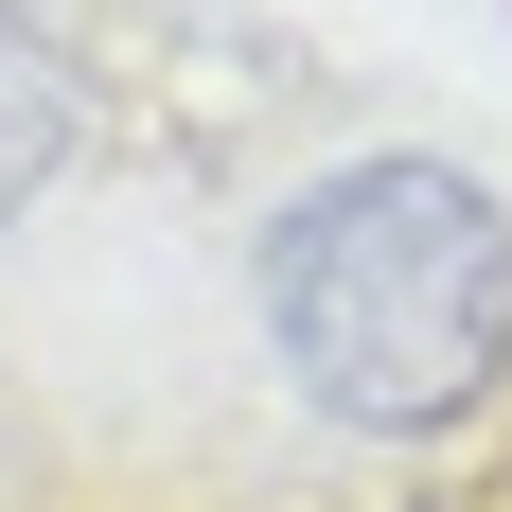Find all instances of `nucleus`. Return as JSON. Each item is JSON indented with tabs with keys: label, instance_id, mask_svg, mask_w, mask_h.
<instances>
[{
	"label": "nucleus",
	"instance_id": "f257e3e1",
	"mask_svg": "<svg viewBox=\"0 0 512 512\" xmlns=\"http://www.w3.org/2000/svg\"><path fill=\"white\" fill-rule=\"evenodd\" d=\"M265 354L318 424L354 442H442L460 407H495L512 371V212L477 195L460 159H336L265 212L248 248Z\"/></svg>",
	"mask_w": 512,
	"mask_h": 512
},
{
	"label": "nucleus",
	"instance_id": "f03ea898",
	"mask_svg": "<svg viewBox=\"0 0 512 512\" xmlns=\"http://www.w3.org/2000/svg\"><path fill=\"white\" fill-rule=\"evenodd\" d=\"M89 142V53L53 36L36 0H0V230L53 195V159Z\"/></svg>",
	"mask_w": 512,
	"mask_h": 512
}]
</instances>
